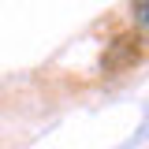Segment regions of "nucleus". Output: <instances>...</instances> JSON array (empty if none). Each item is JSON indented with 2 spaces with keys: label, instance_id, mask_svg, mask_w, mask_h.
Listing matches in <instances>:
<instances>
[{
  "label": "nucleus",
  "instance_id": "obj_1",
  "mask_svg": "<svg viewBox=\"0 0 149 149\" xmlns=\"http://www.w3.org/2000/svg\"><path fill=\"white\" fill-rule=\"evenodd\" d=\"M142 56H146V37H142V30H138V34H123V37H116L108 49H104V56H101V71H104V74L130 71V67L142 63Z\"/></svg>",
  "mask_w": 149,
  "mask_h": 149
},
{
  "label": "nucleus",
  "instance_id": "obj_2",
  "mask_svg": "<svg viewBox=\"0 0 149 149\" xmlns=\"http://www.w3.org/2000/svg\"><path fill=\"white\" fill-rule=\"evenodd\" d=\"M134 22H138V30L146 26V0H134Z\"/></svg>",
  "mask_w": 149,
  "mask_h": 149
}]
</instances>
